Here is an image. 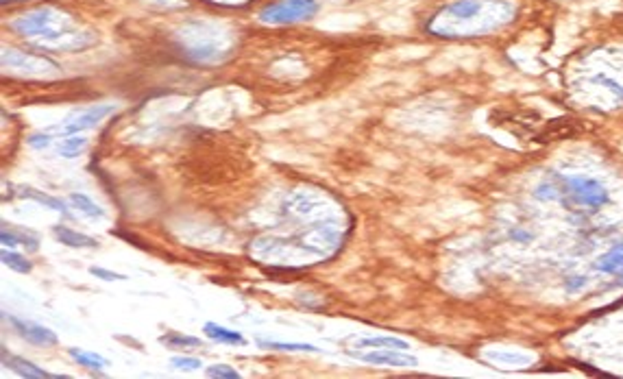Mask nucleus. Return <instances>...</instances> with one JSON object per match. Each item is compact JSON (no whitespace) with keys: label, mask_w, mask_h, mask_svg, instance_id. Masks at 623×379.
Instances as JSON below:
<instances>
[{"label":"nucleus","mask_w":623,"mask_h":379,"mask_svg":"<svg viewBox=\"0 0 623 379\" xmlns=\"http://www.w3.org/2000/svg\"><path fill=\"white\" fill-rule=\"evenodd\" d=\"M510 238L514 240V242H530L532 238V233L530 232H525V229H521V227H514L513 229V233H510Z\"/></svg>","instance_id":"c85d7f7f"},{"label":"nucleus","mask_w":623,"mask_h":379,"mask_svg":"<svg viewBox=\"0 0 623 379\" xmlns=\"http://www.w3.org/2000/svg\"><path fill=\"white\" fill-rule=\"evenodd\" d=\"M610 201L609 190L598 179L562 177L561 203L576 212H598Z\"/></svg>","instance_id":"39448f33"},{"label":"nucleus","mask_w":623,"mask_h":379,"mask_svg":"<svg viewBox=\"0 0 623 379\" xmlns=\"http://www.w3.org/2000/svg\"><path fill=\"white\" fill-rule=\"evenodd\" d=\"M206 3L220 5V7H243V5H249L251 0H206Z\"/></svg>","instance_id":"c756f323"},{"label":"nucleus","mask_w":623,"mask_h":379,"mask_svg":"<svg viewBox=\"0 0 623 379\" xmlns=\"http://www.w3.org/2000/svg\"><path fill=\"white\" fill-rule=\"evenodd\" d=\"M70 203H72V205H74V210H79V212L83 213V216L92 218V221L105 218L103 207L96 205V203L90 199L88 194H83V192H72V194H70Z\"/></svg>","instance_id":"6ab92c4d"},{"label":"nucleus","mask_w":623,"mask_h":379,"mask_svg":"<svg viewBox=\"0 0 623 379\" xmlns=\"http://www.w3.org/2000/svg\"><path fill=\"white\" fill-rule=\"evenodd\" d=\"M85 148H88V140H85L83 136H79V133H72V136H63L62 140H59L57 153H59V157L74 159V157H79Z\"/></svg>","instance_id":"a211bd4d"},{"label":"nucleus","mask_w":623,"mask_h":379,"mask_svg":"<svg viewBox=\"0 0 623 379\" xmlns=\"http://www.w3.org/2000/svg\"><path fill=\"white\" fill-rule=\"evenodd\" d=\"M5 320H9L12 323V327L18 332L20 338H24L26 343L31 345H42V346H48V345H57V334L53 332V329L44 327V325H37V323H31V320H23V318H15L12 314L5 312L3 314Z\"/></svg>","instance_id":"9d476101"},{"label":"nucleus","mask_w":623,"mask_h":379,"mask_svg":"<svg viewBox=\"0 0 623 379\" xmlns=\"http://www.w3.org/2000/svg\"><path fill=\"white\" fill-rule=\"evenodd\" d=\"M345 233L334 221H316L294 236H260L251 242L254 260L277 266H305L312 261L330 260L342 247Z\"/></svg>","instance_id":"f257e3e1"},{"label":"nucleus","mask_w":623,"mask_h":379,"mask_svg":"<svg viewBox=\"0 0 623 379\" xmlns=\"http://www.w3.org/2000/svg\"><path fill=\"white\" fill-rule=\"evenodd\" d=\"M3 261L7 269L15 270V273H31V269H34V264H31L29 260L24 258V255L15 253V251H3Z\"/></svg>","instance_id":"4be33fe9"},{"label":"nucleus","mask_w":623,"mask_h":379,"mask_svg":"<svg viewBox=\"0 0 623 379\" xmlns=\"http://www.w3.org/2000/svg\"><path fill=\"white\" fill-rule=\"evenodd\" d=\"M358 349H401L407 351L410 345L406 340L397 338V336H370V338H362L358 343Z\"/></svg>","instance_id":"f3484780"},{"label":"nucleus","mask_w":623,"mask_h":379,"mask_svg":"<svg viewBox=\"0 0 623 379\" xmlns=\"http://www.w3.org/2000/svg\"><path fill=\"white\" fill-rule=\"evenodd\" d=\"M260 346H264V349H273V351H305V354H319V346L314 345H308V343H279V340H260L257 343Z\"/></svg>","instance_id":"412c9836"},{"label":"nucleus","mask_w":623,"mask_h":379,"mask_svg":"<svg viewBox=\"0 0 623 379\" xmlns=\"http://www.w3.org/2000/svg\"><path fill=\"white\" fill-rule=\"evenodd\" d=\"M3 365L7 368H12L14 373H18L20 377H26V379H51V377H66V375H53V373L44 371V368H40L34 362L24 360V357H18V355H9V351L3 346Z\"/></svg>","instance_id":"9b49d317"},{"label":"nucleus","mask_w":623,"mask_h":379,"mask_svg":"<svg viewBox=\"0 0 623 379\" xmlns=\"http://www.w3.org/2000/svg\"><path fill=\"white\" fill-rule=\"evenodd\" d=\"M203 332H206L207 338L216 340V343H223V345H246V338L240 332H235V329H229V327H223V325L218 323H206L203 325Z\"/></svg>","instance_id":"2eb2a0df"},{"label":"nucleus","mask_w":623,"mask_h":379,"mask_svg":"<svg viewBox=\"0 0 623 379\" xmlns=\"http://www.w3.org/2000/svg\"><path fill=\"white\" fill-rule=\"evenodd\" d=\"M181 51L196 63H218L234 51V37L223 26L207 23H190L177 33Z\"/></svg>","instance_id":"20e7f679"},{"label":"nucleus","mask_w":623,"mask_h":379,"mask_svg":"<svg viewBox=\"0 0 623 379\" xmlns=\"http://www.w3.org/2000/svg\"><path fill=\"white\" fill-rule=\"evenodd\" d=\"M598 270L604 275L623 277V242H617L598 260Z\"/></svg>","instance_id":"4468645a"},{"label":"nucleus","mask_w":623,"mask_h":379,"mask_svg":"<svg viewBox=\"0 0 623 379\" xmlns=\"http://www.w3.org/2000/svg\"><path fill=\"white\" fill-rule=\"evenodd\" d=\"M55 140V133L51 129L48 131H37L34 136H29V147L35 148V151H42V148H48Z\"/></svg>","instance_id":"b1692460"},{"label":"nucleus","mask_w":623,"mask_h":379,"mask_svg":"<svg viewBox=\"0 0 623 379\" xmlns=\"http://www.w3.org/2000/svg\"><path fill=\"white\" fill-rule=\"evenodd\" d=\"M53 233H55L59 242L66 244L70 249H99V242H96L92 236H85V233L74 232V229H70L66 225H57L53 229Z\"/></svg>","instance_id":"f8f14e48"},{"label":"nucleus","mask_w":623,"mask_h":379,"mask_svg":"<svg viewBox=\"0 0 623 379\" xmlns=\"http://www.w3.org/2000/svg\"><path fill=\"white\" fill-rule=\"evenodd\" d=\"M0 240H3L5 247H24L31 253L37 251V238L34 233L24 232V229H9V225H3V233H0Z\"/></svg>","instance_id":"ddd939ff"},{"label":"nucleus","mask_w":623,"mask_h":379,"mask_svg":"<svg viewBox=\"0 0 623 379\" xmlns=\"http://www.w3.org/2000/svg\"><path fill=\"white\" fill-rule=\"evenodd\" d=\"M3 3H12V0H3Z\"/></svg>","instance_id":"7c9ffc66"},{"label":"nucleus","mask_w":623,"mask_h":379,"mask_svg":"<svg viewBox=\"0 0 623 379\" xmlns=\"http://www.w3.org/2000/svg\"><path fill=\"white\" fill-rule=\"evenodd\" d=\"M12 29L46 52L81 51L94 42V37L79 29L68 14L59 12L55 7L34 9V12L15 20Z\"/></svg>","instance_id":"7ed1b4c3"},{"label":"nucleus","mask_w":623,"mask_h":379,"mask_svg":"<svg viewBox=\"0 0 623 379\" xmlns=\"http://www.w3.org/2000/svg\"><path fill=\"white\" fill-rule=\"evenodd\" d=\"M319 12L316 0H275L260 12L264 24H294L308 20Z\"/></svg>","instance_id":"423d86ee"},{"label":"nucleus","mask_w":623,"mask_h":379,"mask_svg":"<svg viewBox=\"0 0 623 379\" xmlns=\"http://www.w3.org/2000/svg\"><path fill=\"white\" fill-rule=\"evenodd\" d=\"M116 111L114 105H94V107H88V109L79 111V114L70 116L68 120H63L62 125L53 127V133H59V136H72V133H81V131H90L94 129V127H99L101 122L105 118H110L111 114Z\"/></svg>","instance_id":"0eeeda50"},{"label":"nucleus","mask_w":623,"mask_h":379,"mask_svg":"<svg viewBox=\"0 0 623 379\" xmlns=\"http://www.w3.org/2000/svg\"><path fill=\"white\" fill-rule=\"evenodd\" d=\"M70 357H72L77 365H81L85 368H90V371H101V368H105L110 362L105 360V357H101L99 354H92V351H81V349H68Z\"/></svg>","instance_id":"aec40b11"},{"label":"nucleus","mask_w":623,"mask_h":379,"mask_svg":"<svg viewBox=\"0 0 623 379\" xmlns=\"http://www.w3.org/2000/svg\"><path fill=\"white\" fill-rule=\"evenodd\" d=\"M90 273L94 277H99V280L103 281H125L127 275H120V273H114V270H107V269H99V266H92L90 269Z\"/></svg>","instance_id":"bb28decb"},{"label":"nucleus","mask_w":623,"mask_h":379,"mask_svg":"<svg viewBox=\"0 0 623 379\" xmlns=\"http://www.w3.org/2000/svg\"><path fill=\"white\" fill-rule=\"evenodd\" d=\"M513 18L503 0H455L429 20L427 31L438 37H477L499 29Z\"/></svg>","instance_id":"f03ea898"},{"label":"nucleus","mask_w":623,"mask_h":379,"mask_svg":"<svg viewBox=\"0 0 623 379\" xmlns=\"http://www.w3.org/2000/svg\"><path fill=\"white\" fill-rule=\"evenodd\" d=\"M170 366H175L177 371H198L203 366L201 360L196 357H187V355H177L170 360Z\"/></svg>","instance_id":"a878e982"},{"label":"nucleus","mask_w":623,"mask_h":379,"mask_svg":"<svg viewBox=\"0 0 623 379\" xmlns=\"http://www.w3.org/2000/svg\"><path fill=\"white\" fill-rule=\"evenodd\" d=\"M207 377H216V379H240V373L235 368H231L229 365H214L206 371Z\"/></svg>","instance_id":"393cba45"},{"label":"nucleus","mask_w":623,"mask_h":379,"mask_svg":"<svg viewBox=\"0 0 623 379\" xmlns=\"http://www.w3.org/2000/svg\"><path fill=\"white\" fill-rule=\"evenodd\" d=\"M584 286H587V280H584V277L573 275V277H567V280H565V288H567L569 292H578V290H582Z\"/></svg>","instance_id":"cd10ccee"},{"label":"nucleus","mask_w":623,"mask_h":379,"mask_svg":"<svg viewBox=\"0 0 623 379\" xmlns=\"http://www.w3.org/2000/svg\"><path fill=\"white\" fill-rule=\"evenodd\" d=\"M3 66L12 68V71H23L24 74H48L57 71V63H53L48 57L31 55V52L9 51L5 48L3 52Z\"/></svg>","instance_id":"1a4fd4ad"},{"label":"nucleus","mask_w":623,"mask_h":379,"mask_svg":"<svg viewBox=\"0 0 623 379\" xmlns=\"http://www.w3.org/2000/svg\"><path fill=\"white\" fill-rule=\"evenodd\" d=\"M162 343L170 349H187V346H201V340L195 336H184L179 332H170L162 336Z\"/></svg>","instance_id":"5701e85b"},{"label":"nucleus","mask_w":623,"mask_h":379,"mask_svg":"<svg viewBox=\"0 0 623 379\" xmlns=\"http://www.w3.org/2000/svg\"><path fill=\"white\" fill-rule=\"evenodd\" d=\"M18 196H23V199H31V201L42 203V205L51 207V210H55L57 213H62V216L70 218V212H68L66 203H63L62 199H55V196H48L46 192H40V190H35V188H20Z\"/></svg>","instance_id":"dca6fc26"},{"label":"nucleus","mask_w":623,"mask_h":379,"mask_svg":"<svg viewBox=\"0 0 623 379\" xmlns=\"http://www.w3.org/2000/svg\"><path fill=\"white\" fill-rule=\"evenodd\" d=\"M349 355L356 357V360L364 362V365L373 366H388V368H415L418 362L415 355H410L407 351L401 349H349Z\"/></svg>","instance_id":"6e6552de"}]
</instances>
